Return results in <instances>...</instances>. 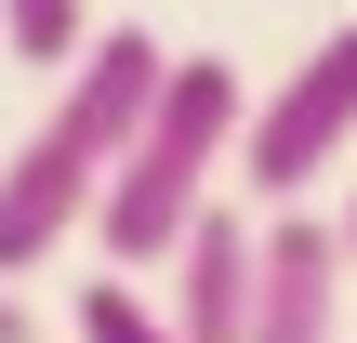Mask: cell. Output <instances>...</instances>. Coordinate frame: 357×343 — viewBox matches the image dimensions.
Listing matches in <instances>:
<instances>
[{
	"label": "cell",
	"mask_w": 357,
	"mask_h": 343,
	"mask_svg": "<svg viewBox=\"0 0 357 343\" xmlns=\"http://www.w3.org/2000/svg\"><path fill=\"white\" fill-rule=\"evenodd\" d=\"M238 119H252V93H238L225 53H172V66H159V106H146V132L119 145L106 198H93V238H106L119 278L172 264V238L212 212V172L238 159Z\"/></svg>",
	"instance_id": "6da1fadb"
},
{
	"label": "cell",
	"mask_w": 357,
	"mask_h": 343,
	"mask_svg": "<svg viewBox=\"0 0 357 343\" xmlns=\"http://www.w3.org/2000/svg\"><path fill=\"white\" fill-rule=\"evenodd\" d=\"M357 145V26H331L252 119H238V198H265V212H305L318 198V172H344Z\"/></svg>",
	"instance_id": "7a4b0ae2"
},
{
	"label": "cell",
	"mask_w": 357,
	"mask_h": 343,
	"mask_svg": "<svg viewBox=\"0 0 357 343\" xmlns=\"http://www.w3.org/2000/svg\"><path fill=\"white\" fill-rule=\"evenodd\" d=\"M159 66H172V40H146V26H93L40 119H53L93 172H119V145H132V132H146V106H159Z\"/></svg>",
	"instance_id": "3957f363"
},
{
	"label": "cell",
	"mask_w": 357,
	"mask_h": 343,
	"mask_svg": "<svg viewBox=\"0 0 357 343\" xmlns=\"http://www.w3.org/2000/svg\"><path fill=\"white\" fill-rule=\"evenodd\" d=\"M93 198H106V172L40 119V132L0 159V291H13V278H40L66 238H93Z\"/></svg>",
	"instance_id": "277c9868"
},
{
	"label": "cell",
	"mask_w": 357,
	"mask_h": 343,
	"mask_svg": "<svg viewBox=\"0 0 357 343\" xmlns=\"http://www.w3.org/2000/svg\"><path fill=\"white\" fill-rule=\"evenodd\" d=\"M238 343H344V238L318 212H265L252 251V330Z\"/></svg>",
	"instance_id": "5b68a950"
},
{
	"label": "cell",
	"mask_w": 357,
	"mask_h": 343,
	"mask_svg": "<svg viewBox=\"0 0 357 343\" xmlns=\"http://www.w3.org/2000/svg\"><path fill=\"white\" fill-rule=\"evenodd\" d=\"M252 251H265V225L238 212V198H212L185 238H172V291H159V317H172V343H238L252 330Z\"/></svg>",
	"instance_id": "8992f818"
},
{
	"label": "cell",
	"mask_w": 357,
	"mask_h": 343,
	"mask_svg": "<svg viewBox=\"0 0 357 343\" xmlns=\"http://www.w3.org/2000/svg\"><path fill=\"white\" fill-rule=\"evenodd\" d=\"M66 343H172V317H159V291H146V278H79Z\"/></svg>",
	"instance_id": "52a82bcc"
},
{
	"label": "cell",
	"mask_w": 357,
	"mask_h": 343,
	"mask_svg": "<svg viewBox=\"0 0 357 343\" xmlns=\"http://www.w3.org/2000/svg\"><path fill=\"white\" fill-rule=\"evenodd\" d=\"M0 40H13V66H79V40H93V0H0Z\"/></svg>",
	"instance_id": "ba28073f"
},
{
	"label": "cell",
	"mask_w": 357,
	"mask_h": 343,
	"mask_svg": "<svg viewBox=\"0 0 357 343\" xmlns=\"http://www.w3.org/2000/svg\"><path fill=\"white\" fill-rule=\"evenodd\" d=\"M331 238H344V278H357V185H344V225H331Z\"/></svg>",
	"instance_id": "9c48e42d"
},
{
	"label": "cell",
	"mask_w": 357,
	"mask_h": 343,
	"mask_svg": "<svg viewBox=\"0 0 357 343\" xmlns=\"http://www.w3.org/2000/svg\"><path fill=\"white\" fill-rule=\"evenodd\" d=\"M0 343H26V304H13V291H0Z\"/></svg>",
	"instance_id": "30bf717a"
}]
</instances>
